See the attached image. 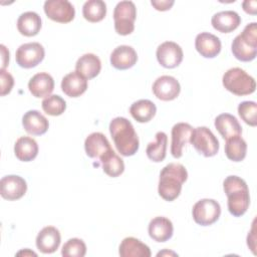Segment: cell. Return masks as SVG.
<instances>
[{
  "instance_id": "cell-22",
  "label": "cell",
  "mask_w": 257,
  "mask_h": 257,
  "mask_svg": "<svg viewBox=\"0 0 257 257\" xmlns=\"http://www.w3.org/2000/svg\"><path fill=\"white\" fill-rule=\"evenodd\" d=\"M87 89V79L76 71L67 73L61 80V90L69 97H78Z\"/></svg>"
},
{
  "instance_id": "cell-5",
  "label": "cell",
  "mask_w": 257,
  "mask_h": 257,
  "mask_svg": "<svg viewBox=\"0 0 257 257\" xmlns=\"http://www.w3.org/2000/svg\"><path fill=\"white\" fill-rule=\"evenodd\" d=\"M224 87L235 95H248L255 91L256 81L244 69L233 67L228 69L222 78Z\"/></svg>"
},
{
  "instance_id": "cell-21",
  "label": "cell",
  "mask_w": 257,
  "mask_h": 257,
  "mask_svg": "<svg viewBox=\"0 0 257 257\" xmlns=\"http://www.w3.org/2000/svg\"><path fill=\"white\" fill-rule=\"evenodd\" d=\"M28 88L31 94L37 98L47 97L54 89L53 77L47 72L36 73L30 78Z\"/></svg>"
},
{
  "instance_id": "cell-14",
  "label": "cell",
  "mask_w": 257,
  "mask_h": 257,
  "mask_svg": "<svg viewBox=\"0 0 257 257\" xmlns=\"http://www.w3.org/2000/svg\"><path fill=\"white\" fill-rule=\"evenodd\" d=\"M193 130V126L187 122H178L172 127L171 154L175 159L183 156V148L190 143Z\"/></svg>"
},
{
  "instance_id": "cell-41",
  "label": "cell",
  "mask_w": 257,
  "mask_h": 257,
  "mask_svg": "<svg viewBox=\"0 0 257 257\" xmlns=\"http://www.w3.org/2000/svg\"><path fill=\"white\" fill-rule=\"evenodd\" d=\"M1 55H2V59H1V61H2V66H1V68H4L5 69V67L8 65V63H9V51H8V49L5 47V45H3V44H1Z\"/></svg>"
},
{
  "instance_id": "cell-6",
  "label": "cell",
  "mask_w": 257,
  "mask_h": 257,
  "mask_svg": "<svg viewBox=\"0 0 257 257\" xmlns=\"http://www.w3.org/2000/svg\"><path fill=\"white\" fill-rule=\"evenodd\" d=\"M137 8L132 1H120L113 10L114 30L117 34L125 36L134 32Z\"/></svg>"
},
{
  "instance_id": "cell-36",
  "label": "cell",
  "mask_w": 257,
  "mask_h": 257,
  "mask_svg": "<svg viewBox=\"0 0 257 257\" xmlns=\"http://www.w3.org/2000/svg\"><path fill=\"white\" fill-rule=\"evenodd\" d=\"M238 113L245 123L256 126L257 125V103L251 100H245L239 103Z\"/></svg>"
},
{
  "instance_id": "cell-11",
  "label": "cell",
  "mask_w": 257,
  "mask_h": 257,
  "mask_svg": "<svg viewBox=\"0 0 257 257\" xmlns=\"http://www.w3.org/2000/svg\"><path fill=\"white\" fill-rule=\"evenodd\" d=\"M158 62L165 68H175L183 61L184 53L179 44L174 41H165L157 48Z\"/></svg>"
},
{
  "instance_id": "cell-23",
  "label": "cell",
  "mask_w": 257,
  "mask_h": 257,
  "mask_svg": "<svg viewBox=\"0 0 257 257\" xmlns=\"http://www.w3.org/2000/svg\"><path fill=\"white\" fill-rule=\"evenodd\" d=\"M110 149L111 147L106 137L98 132L88 135L84 141L85 153L89 158L92 159H99Z\"/></svg>"
},
{
  "instance_id": "cell-2",
  "label": "cell",
  "mask_w": 257,
  "mask_h": 257,
  "mask_svg": "<svg viewBox=\"0 0 257 257\" xmlns=\"http://www.w3.org/2000/svg\"><path fill=\"white\" fill-rule=\"evenodd\" d=\"M188 179L187 169L178 163H170L165 166L159 179L158 193L165 201L172 202L176 200L182 191L183 184Z\"/></svg>"
},
{
  "instance_id": "cell-42",
  "label": "cell",
  "mask_w": 257,
  "mask_h": 257,
  "mask_svg": "<svg viewBox=\"0 0 257 257\" xmlns=\"http://www.w3.org/2000/svg\"><path fill=\"white\" fill-rule=\"evenodd\" d=\"M16 255H24V256H37V254L33 251H31L30 249H24V250H21L19 252L16 253Z\"/></svg>"
},
{
  "instance_id": "cell-40",
  "label": "cell",
  "mask_w": 257,
  "mask_h": 257,
  "mask_svg": "<svg viewBox=\"0 0 257 257\" xmlns=\"http://www.w3.org/2000/svg\"><path fill=\"white\" fill-rule=\"evenodd\" d=\"M247 245L253 252V254H256L255 248H256V234H255V220L253 222V226L251 228L250 233L247 236Z\"/></svg>"
},
{
  "instance_id": "cell-17",
  "label": "cell",
  "mask_w": 257,
  "mask_h": 257,
  "mask_svg": "<svg viewBox=\"0 0 257 257\" xmlns=\"http://www.w3.org/2000/svg\"><path fill=\"white\" fill-rule=\"evenodd\" d=\"M138 61L136 50L128 45L115 47L110 54V64L118 70H125L133 67Z\"/></svg>"
},
{
  "instance_id": "cell-27",
  "label": "cell",
  "mask_w": 257,
  "mask_h": 257,
  "mask_svg": "<svg viewBox=\"0 0 257 257\" xmlns=\"http://www.w3.org/2000/svg\"><path fill=\"white\" fill-rule=\"evenodd\" d=\"M41 18L33 11L22 13L17 19V29L20 34L31 37L38 34L41 29Z\"/></svg>"
},
{
  "instance_id": "cell-15",
  "label": "cell",
  "mask_w": 257,
  "mask_h": 257,
  "mask_svg": "<svg viewBox=\"0 0 257 257\" xmlns=\"http://www.w3.org/2000/svg\"><path fill=\"white\" fill-rule=\"evenodd\" d=\"M61 242L59 230L53 226H46L42 228L36 237V247L44 254L55 252Z\"/></svg>"
},
{
  "instance_id": "cell-30",
  "label": "cell",
  "mask_w": 257,
  "mask_h": 257,
  "mask_svg": "<svg viewBox=\"0 0 257 257\" xmlns=\"http://www.w3.org/2000/svg\"><path fill=\"white\" fill-rule=\"evenodd\" d=\"M99 160L103 172L111 178H116L120 176L124 171V163L122 159L119 156H117L112 149L104 153L99 158Z\"/></svg>"
},
{
  "instance_id": "cell-34",
  "label": "cell",
  "mask_w": 257,
  "mask_h": 257,
  "mask_svg": "<svg viewBox=\"0 0 257 257\" xmlns=\"http://www.w3.org/2000/svg\"><path fill=\"white\" fill-rule=\"evenodd\" d=\"M41 106L43 111L48 115L57 116L65 111L66 102L60 95L51 94L42 100Z\"/></svg>"
},
{
  "instance_id": "cell-25",
  "label": "cell",
  "mask_w": 257,
  "mask_h": 257,
  "mask_svg": "<svg viewBox=\"0 0 257 257\" xmlns=\"http://www.w3.org/2000/svg\"><path fill=\"white\" fill-rule=\"evenodd\" d=\"M215 127L222 136L227 140L234 136H240L242 134V126L238 119L230 113H221L215 118Z\"/></svg>"
},
{
  "instance_id": "cell-38",
  "label": "cell",
  "mask_w": 257,
  "mask_h": 257,
  "mask_svg": "<svg viewBox=\"0 0 257 257\" xmlns=\"http://www.w3.org/2000/svg\"><path fill=\"white\" fill-rule=\"evenodd\" d=\"M174 0H152L151 4L155 7L158 11H167L172 8L174 5Z\"/></svg>"
},
{
  "instance_id": "cell-28",
  "label": "cell",
  "mask_w": 257,
  "mask_h": 257,
  "mask_svg": "<svg viewBox=\"0 0 257 257\" xmlns=\"http://www.w3.org/2000/svg\"><path fill=\"white\" fill-rule=\"evenodd\" d=\"M38 145L30 137H20L14 145V154L21 162H31L38 155Z\"/></svg>"
},
{
  "instance_id": "cell-20",
  "label": "cell",
  "mask_w": 257,
  "mask_h": 257,
  "mask_svg": "<svg viewBox=\"0 0 257 257\" xmlns=\"http://www.w3.org/2000/svg\"><path fill=\"white\" fill-rule=\"evenodd\" d=\"M22 125L25 132L29 135L42 136L47 132L49 122L47 118L38 110L31 109L24 113L22 117Z\"/></svg>"
},
{
  "instance_id": "cell-12",
  "label": "cell",
  "mask_w": 257,
  "mask_h": 257,
  "mask_svg": "<svg viewBox=\"0 0 257 257\" xmlns=\"http://www.w3.org/2000/svg\"><path fill=\"white\" fill-rule=\"evenodd\" d=\"M152 89L157 98L164 101H170L179 96L181 85L174 76L162 75L155 80Z\"/></svg>"
},
{
  "instance_id": "cell-10",
  "label": "cell",
  "mask_w": 257,
  "mask_h": 257,
  "mask_svg": "<svg viewBox=\"0 0 257 257\" xmlns=\"http://www.w3.org/2000/svg\"><path fill=\"white\" fill-rule=\"evenodd\" d=\"M43 8L46 16L58 23H68L75 16V9L67 0H47Z\"/></svg>"
},
{
  "instance_id": "cell-9",
  "label": "cell",
  "mask_w": 257,
  "mask_h": 257,
  "mask_svg": "<svg viewBox=\"0 0 257 257\" xmlns=\"http://www.w3.org/2000/svg\"><path fill=\"white\" fill-rule=\"evenodd\" d=\"M45 51L38 42H28L21 44L15 53L17 64L22 68H32L37 66L44 58Z\"/></svg>"
},
{
  "instance_id": "cell-8",
  "label": "cell",
  "mask_w": 257,
  "mask_h": 257,
  "mask_svg": "<svg viewBox=\"0 0 257 257\" xmlns=\"http://www.w3.org/2000/svg\"><path fill=\"white\" fill-rule=\"evenodd\" d=\"M192 215L198 225L209 226L219 219L221 207L214 199H202L193 206Z\"/></svg>"
},
{
  "instance_id": "cell-1",
  "label": "cell",
  "mask_w": 257,
  "mask_h": 257,
  "mask_svg": "<svg viewBox=\"0 0 257 257\" xmlns=\"http://www.w3.org/2000/svg\"><path fill=\"white\" fill-rule=\"evenodd\" d=\"M109 133L117 152L123 157L134 156L140 147L139 137L133 123L125 117L117 116L109 122Z\"/></svg>"
},
{
  "instance_id": "cell-29",
  "label": "cell",
  "mask_w": 257,
  "mask_h": 257,
  "mask_svg": "<svg viewBox=\"0 0 257 257\" xmlns=\"http://www.w3.org/2000/svg\"><path fill=\"white\" fill-rule=\"evenodd\" d=\"M156 104L150 99L135 101L130 107V113L138 122H149L156 114Z\"/></svg>"
},
{
  "instance_id": "cell-3",
  "label": "cell",
  "mask_w": 257,
  "mask_h": 257,
  "mask_svg": "<svg viewBox=\"0 0 257 257\" xmlns=\"http://www.w3.org/2000/svg\"><path fill=\"white\" fill-rule=\"evenodd\" d=\"M223 189L228 198L227 206L230 214L234 217L243 216L250 205L246 182L238 176H228L223 182Z\"/></svg>"
},
{
  "instance_id": "cell-43",
  "label": "cell",
  "mask_w": 257,
  "mask_h": 257,
  "mask_svg": "<svg viewBox=\"0 0 257 257\" xmlns=\"http://www.w3.org/2000/svg\"><path fill=\"white\" fill-rule=\"evenodd\" d=\"M163 255H173V256H178V254H176L175 252H172V251H167V250H165V251H162V252H159V253L157 254V256H163Z\"/></svg>"
},
{
  "instance_id": "cell-31",
  "label": "cell",
  "mask_w": 257,
  "mask_h": 257,
  "mask_svg": "<svg viewBox=\"0 0 257 257\" xmlns=\"http://www.w3.org/2000/svg\"><path fill=\"white\" fill-rule=\"evenodd\" d=\"M167 145H168V136L164 132H158L156 134L155 142L148 144L146 149V154L148 158L155 162H163L167 155Z\"/></svg>"
},
{
  "instance_id": "cell-39",
  "label": "cell",
  "mask_w": 257,
  "mask_h": 257,
  "mask_svg": "<svg viewBox=\"0 0 257 257\" xmlns=\"http://www.w3.org/2000/svg\"><path fill=\"white\" fill-rule=\"evenodd\" d=\"M243 10L251 15H256L257 12V1L256 0H245L242 3Z\"/></svg>"
},
{
  "instance_id": "cell-7",
  "label": "cell",
  "mask_w": 257,
  "mask_h": 257,
  "mask_svg": "<svg viewBox=\"0 0 257 257\" xmlns=\"http://www.w3.org/2000/svg\"><path fill=\"white\" fill-rule=\"evenodd\" d=\"M190 143L200 155L206 158L214 157L219 152V141L207 126L194 128Z\"/></svg>"
},
{
  "instance_id": "cell-37",
  "label": "cell",
  "mask_w": 257,
  "mask_h": 257,
  "mask_svg": "<svg viewBox=\"0 0 257 257\" xmlns=\"http://www.w3.org/2000/svg\"><path fill=\"white\" fill-rule=\"evenodd\" d=\"M0 81H1V91H0V95L4 96L6 94H8L13 85H14V78L13 76L4 68L0 69Z\"/></svg>"
},
{
  "instance_id": "cell-19",
  "label": "cell",
  "mask_w": 257,
  "mask_h": 257,
  "mask_svg": "<svg viewBox=\"0 0 257 257\" xmlns=\"http://www.w3.org/2000/svg\"><path fill=\"white\" fill-rule=\"evenodd\" d=\"M150 237L156 242H166L170 240L174 233V226L170 219L158 216L151 220L148 227Z\"/></svg>"
},
{
  "instance_id": "cell-24",
  "label": "cell",
  "mask_w": 257,
  "mask_h": 257,
  "mask_svg": "<svg viewBox=\"0 0 257 257\" xmlns=\"http://www.w3.org/2000/svg\"><path fill=\"white\" fill-rule=\"evenodd\" d=\"M101 62L98 56L93 53H85L80 56L75 64V71L86 79H92L99 74Z\"/></svg>"
},
{
  "instance_id": "cell-16",
  "label": "cell",
  "mask_w": 257,
  "mask_h": 257,
  "mask_svg": "<svg viewBox=\"0 0 257 257\" xmlns=\"http://www.w3.org/2000/svg\"><path fill=\"white\" fill-rule=\"evenodd\" d=\"M221 40L209 32H201L196 36L195 48L205 58H214L221 51Z\"/></svg>"
},
{
  "instance_id": "cell-32",
  "label": "cell",
  "mask_w": 257,
  "mask_h": 257,
  "mask_svg": "<svg viewBox=\"0 0 257 257\" xmlns=\"http://www.w3.org/2000/svg\"><path fill=\"white\" fill-rule=\"evenodd\" d=\"M247 153V144L241 136H234L226 140L225 154L232 162H241L245 159Z\"/></svg>"
},
{
  "instance_id": "cell-33",
  "label": "cell",
  "mask_w": 257,
  "mask_h": 257,
  "mask_svg": "<svg viewBox=\"0 0 257 257\" xmlns=\"http://www.w3.org/2000/svg\"><path fill=\"white\" fill-rule=\"evenodd\" d=\"M105 14L106 4L102 0H88L82 6V15L89 22H99L105 17Z\"/></svg>"
},
{
  "instance_id": "cell-35",
  "label": "cell",
  "mask_w": 257,
  "mask_h": 257,
  "mask_svg": "<svg viewBox=\"0 0 257 257\" xmlns=\"http://www.w3.org/2000/svg\"><path fill=\"white\" fill-rule=\"evenodd\" d=\"M86 254V245L79 238H71L67 240L61 249L63 257H83Z\"/></svg>"
},
{
  "instance_id": "cell-26",
  "label": "cell",
  "mask_w": 257,
  "mask_h": 257,
  "mask_svg": "<svg viewBox=\"0 0 257 257\" xmlns=\"http://www.w3.org/2000/svg\"><path fill=\"white\" fill-rule=\"evenodd\" d=\"M121 257H150L152 255L150 247L135 237L124 238L118 248Z\"/></svg>"
},
{
  "instance_id": "cell-13",
  "label": "cell",
  "mask_w": 257,
  "mask_h": 257,
  "mask_svg": "<svg viewBox=\"0 0 257 257\" xmlns=\"http://www.w3.org/2000/svg\"><path fill=\"white\" fill-rule=\"evenodd\" d=\"M27 191L26 181L17 175H8L0 181V194L3 199L16 201L22 198Z\"/></svg>"
},
{
  "instance_id": "cell-18",
  "label": "cell",
  "mask_w": 257,
  "mask_h": 257,
  "mask_svg": "<svg viewBox=\"0 0 257 257\" xmlns=\"http://www.w3.org/2000/svg\"><path fill=\"white\" fill-rule=\"evenodd\" d=\"M241 23L239 14L232 10L221 11L212 16L211 24L213 28L221 33H230L236 30Z\"/></svg>"
},
{
  "instance_id": "cell-4",
  "label": "cell",
  "mask_w": 257,
  "mask_h": 257,
  "mask_svg": "<svg viewBox=\"0 0 257 257\" xmlns=\"http://www.w3.org/2000/svg\"><path fill=\"white\" fill-rule=\"evenodd\" d=\"M231 50L236 59L249 62L257 55V23L247 24L243 31L237 35L231 44Z\"/></svg>"
}]
</instances>
